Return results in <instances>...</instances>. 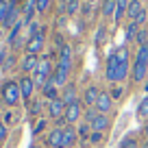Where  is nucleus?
Here are the masks:
<instances>
[{
    "instance_id": "nucleus-1",
    "label": "nucleus",
    "mask_w": 148,
    "mask_h": 148,
    "mask_svg": "<svg viewBox=\"0 0 148 148\" xmlns=\"http://www.w3.org/2000/svg\"><path fill=\"white\" fill-rule=\"evenodd\" d=\"M52 72H55V68H52L50 59H48V57L39 59V65H37L35 74H33V81H35V85H37V87H44V85H46L48 81H50Z\"/></svg>"
},
{
    "instance_id": "nucleus-2",
    "label": "nucleus",
    "mask_w": 148,
    "mask_h": 148,
    "mask_svg": "<svg viewBox=\"0 0 148 148\" xmlns=\"http://www.w3.org/2000/svg\"><path fill=\"white\" fill-rule=\"evenodd\" d=\"M20 98H22V94H20V85L15 83V81H7V83L2 85V100H5L9 107H15L20 102Z\"/></svg>"
},
{
    "instance_id": "nucleus-3",
    "label": "nucleus",
    "mask_w": 148,
    "mask_h": 148,
    "mask_svg": "<svg viewBox=\"0 0 148 148\" xmlns=\"http://www.w3.org/2000/svg\"><path fill=\"white\" fill-rule=\"evenodd\" d=\"M83 100H79V102H74V105H68L65 107V116H63V120H65V124L68 126H74L76 122L83 118Z\"/></svg>"
},
{
    "instance_id": "nucleus-4",
    "label": "nucleus",
    "mask_w": 148,
    "mask_h": 148,
    "mask_svg": "<svg viewBox=\"0 0 148 148\" xmlns=\"http://www.w3.org/2000/svg\"><path fill=\"white\" fill-rule=\"evenodd\" d=\"M44 46H46V33H42V35H37V37L26 39L24 52H26V55H39V52L44 50Z\"/></svg>"
},
{
    "instance_id": "nucleus-5",
    "label": "nucleus",
    "mask_w": 148,
    "mask_h": 148,
    "mask_svg": "<svg viewBox=\"0 0 148 148\" xmlns=\"http://www.w3.org/2000/svg\"><path fill=\"white\" fill-rule=\"evenodd\" d=\"M94 109H96L98 113H102V116H109L111 109H113V98H111V94L109 92H100V96H98Z\"/></svg>"
},
{
    "instance_id": "nucleus-6",
    "label": "nucleus",
    "mask_w": 148,
    "mask_h": 148,
    "mask_svg": "<svg viewBox=\"0 0 148 148\" xmlns=\"http://www.w3.org/2000/svg\"><path fill=\"white\" fill-rule=\"evenodd\" d=\"M57 68L63 70L65 74H70V70H72V46L70 44H65L59 50V63H57Z\"/></svg>"
},
{
    "instance_id": "nucleus-7",
    "label": "nucleus",
    "mask_w": 148,
    "mask_h": 148,
    "mask_svg": "<svg viewBox=\"0 0 148 148\" xmlns=\"http://www.w3.org/2000/svg\"><path fill=\"white\" fill-rule=\"evenodd\" d=\"M18 85H20V94H22V98L24 100H31L33 98V94H35V81H33V76H26V74H22V79L18 81Z\"/></svg>"
},
{
    "instance_id": "nucleus-8",
    "label": "nucleus",
    "mask_w": 148,
    "mask_h": 148,
    "mask_svg": "<svg viewBox=\"0 0 148 148\" xmlns=\"http://www.w3.org/2000/svg\"><path fill=\"white\" fill-rule=\"evenodd\" d=\"M131 79H133V83H142V81H146L148 79V63L133 61V65H131Z\"/></svg>"
},
{
    "instance_id": "nucleus-9",
    "label": "nucleus",
    "mask_w": 148,
    "mask_h": 148,
    "mask_svg": "<svg viewBox=\"0 0 148 148\" xmlns=\"http://www.w3.org/2000/svg\"><path fill=\"white\" fill-rule=\"evenodd\" d=\"M48 116H50L55 122L57 120H63V116H65V102L61 100V98L48 102Z\"/></svg>"
},
{
    "instance_id": "nucleus-10",
    "label": "nucleus",
    "mask_w": 148,
    "mask_h": 148,
    "mask_svg": "<svg viewBox=\"0 0 148 148\" xmlns=\"http://www.w3.org/2000/svg\"><path fill=\"white\" fill-rule=\"evenodd\" d=\"M37 65H39V57H37V55H24L22 61H20V70H22L26 76H31V72L35 74Z\"/></svg>"
},
{
    "instance_id": "nucleus-11",
    "label": "nucleus",
    "mask_w": 148,
    "mask_h": 148,
    "mask_svg": "<svg viewBox=\"0 0 148 148\" xmlns=\"http://www.w3.org/2000/svg\"><path fill=\"white\" fill-rule=\"evenodd\" d=\"M129 72H131V63H118V68L107 76V81L109 83H122L129 76Z\"/></svg>"
},
{
    "instance_id": "nucleus-12",
    "label": "nucleus",
    "mask_w": 148,
    "mask_h": 148,
    "mask_svg": "<svg viewBox=\"0 0 148 148\" xmlns=\"http://www.w3.org/2000/svg\"><path fill=\"white\" fill-rule=\"evenodd\" d=\"M61 100L65 102V107L68 105H74V102H79V92H76V85L74 83H68L63 89H61Z\"/></svg>"
},
{
    "instance_id": "nucleus-13",
    "label": "nucleus",
    "mask_w": 148,
    "mask_h": 148,
    "mask_svg": "<svg viewBox=\"0 0 148 148\" xmlns=\"http://www.w3.org/2000/svg\"><path fill=\"white\" fill-rule=\"evenodd\" d=\"M48 148H63V129H50V133L46 135Z\"/></svg>"
},
{
    "instance_id": "nucleus-14",
    "label": "nucleus",
    "mask_w": 148,
    "mask_h": 148,
    "mask_svg": "<svg viewBox=\"0 0 148 148\" xmlns=\"http://www.w3.org/2000/svg\"><path fill=\"white\" fill-rule=\"evenodd\" d=\"M98 96H100V87H96V85H89V87H85V92H83V105L87 107H94L96 105V100H98Z\"/></svg>"
},
{
    "instance_id": "nucleus-15",
    "label": "nucleus",
    "mask_w": 148,
    "mask_h": 148,
    "mask_svg": "<svg viewBox=\"0 0 148 148\" xmlns=\"http://www.w3.org/2000/svg\"><path fill=\"white\" fill-rule=\"evenodd\" d=\"M20 20H22V9L15 7V5H11V9H9V13H7V20H5V24H2V28H13Z\"/></svg>"
},
{
    "instance_id": "nucleus-16",
    "label": "nucleus",
    "mask_w": 148,
    "mask_h": 148,
    "mask_svg": "<svg viewBox=\"0 0 148 148\" xmlns=\"http://www.w3.org/2000/svg\"><path fill=\"white\" fill-rule=\"evenodd\" d=\"M89 126H92V131H98V133H105V131L111 126V120H109V116H102V113H98V116L94 118L92 122H89Z\"/></svg>"
},
{
    "instance_id": "nucleus-17",
    "label": "nucleus",
    "mask_w": 148,
    "mask_h": 148,
    "mask_svg": "<svg viewBox=\"0 0 148 148\" xmlns=\"http://www.w3.org/2000/svg\"><path fill=\"white\" fill-rule=\"evenodd\" d=\"M144 11V5L142 0H129V7H126V18L131 20V22H135L137 20V15Z\"/></svg>"
},
{
    "instance_id": "nucleus-18",
    "label": "nucleus",
    "mask_w": 148,
    "mask_h": 148,
    "mask_svg": "<svg viewBox=\"0 0 148 148\" xmlns=\"http://www.w3.org/2000/svg\"><path fill=\"white\" fill-rule=\"evenodd\" d=\"M79 142V131L74 126H65L63 129V148H70Z\"/></svg>"
},
{
    "instance_id": "nucleus-19",
    "label": "nucleus",
    "mask_w": 148,
    "mask_h": 148,
    "mask_svg": "<svg viewBox=\"0 0 148 148\" xmlns=\"http://www.w3.org/2000/svg\"><path fill=\"white\" fill-rule=\"evenodd\" d=\"M50 83L55 85L57 89H63L65 85H68V74H65L63 70L55 68V72H52V76H50Z\"/></svg>"
},
{
    "instance_id": "nucleus-20",
    "label": "nucleus",
    "mask_w": 148,
    "mask_h": 148,
    "mask_svg": "<svg viewBox=\"0 0 148 148\" xmlns=\"http://www.w3.org/2000/svg\"><path fill=\"white\" fill-rule=\"evenodd\" d=\"M42 96L46 98L48 102H50V100H57V98H61V94H59V89H57L55 85H52L50 81H48V83L42 87Z\"/></svg>"
},
{
    "instance_id": "nucleus-21",
    "label": "nucleus",
    "mask_w": 148,
    "mask_h": 148,
    "mask_svg": "<svg viewBox=\"0 0 148 148\" xmlns=\"http://www.w3.org/2000/svg\"><path fill=\"white\" fill-rule=\"evenodd\" d=\"M116 9H118V0H105L102 2V18H113L116 15Z\"/></svg>"
},
{
    "instance_id": "nucleus-22",
    "label": "nucleus",
    "mask_w": 148,
    "mask_h": 148,
    "mask_svg": "<svg viewBox=\"0 0 148 148\" xmlns=\"http://www.w3.org/2000/svg\"><path fill=\"white\" fill-rule=\"evenodd\" d=\"M22 28H24V22L20 20L18 24H15L13 28H11V33H9V37H7V42H9V46L13 48L15 44H18V39H20V33H22Z\"/></svg>"
},
{
    "instance_id": "nucleus-23",
    "label": "nucleus",
    "mask_w": 148,
    "mask_h": 148,
    "mask_svg": "<svg viewBox=\"0 0 148 148\" xmlns=\"http://www.w3.org/2000/svg\"><path fill=\"white\" fill-rule=\"evenodd\" d=\"M126 7H129V0H118V9L113 15V22H122L126 18Z\"/></svg>"
},
{
    "instance_id": "nucleus-24",
    "label": "nucleus",
    "mask_w": 148,
    "mask_h": 148,
    "mask_svg": "<svg viewBox=\"0 0 148 148\" xmlns=\"http://www.w3.org/2000/svg\"><path fill=\"white\" fill-rule=\"evenodd\" d=\"M113 55H116V59L120 61V63H129V46H120L118 50H113Z\"/></svg>"
},
{
    "instance_id": "nucleus-25",
    "label": "nucleus",
    "mask_w": 148,
    "mask_h": 148,
    "mask_svg": "<svg viewBox=\"0 0 148 148\" xmlns=\"http://www.w3.org/2000/svg\"><path fill=\"white\" fill-rule=\"evenodd\" d=\"M44 33V26L39 22H33V24H28V31H26V37L31 39V37H37V35H42Z\"/></svg>"
},
{
    "instance_id": "nucleus-26",
    "label": "nucleus",
    "mask_w": 148,
    "mask_h": 148,
    "mask_svg": "<svg viewBox=\"0 0 148 148\" xmlns=\"http://www.w3.org/2000/svg\"><path fill=\"white\" fill-rule=\"evenodd\" d=\"M137 33H139V26H137L135 22H129V26H126V31H124L126 42H133L135 37H137Z\"/></svg>"
},
{
    "instance_id": "nucleus-27",
    "label": "nucleus",
    "mask_w": 148,
    "mask_h": 148,
    "mask_svg": "<svg viewBox=\"0 0 148 148\" xmlns=\"http://www.w3.org/2000/svg\"><path fill=\"white\" fill-rule=\"evenodd\" d=\"M9 9H11V2H9V0H0V28H2V24H5V20H7Z\"/></svg>"
},
{
    "instance_id": "nucleus-28",
    "label": "nucleus",
    "mask_w": 148,
    "mask_h": 148,
    "mask_svg": "<svg viewBox=\"0 0 148 148\" xmlns=\"http://www.w3.org/2000/svg\"><path fill=\"white\" fill-rule=\"evenodd\" d=\"M118 63H120V61L116 59V55H113V52H111L109 55V59H107V68H105V76H109L111 72H113V70L118 68Z\"/></svg>"
},
{
    "instance_id": "nucleus-29",
    "label": "nucleus",
    "mask_w": 148,
    "mask_h": 148,
    "mask_svg": "<svg viewBox=\"0 0 148 148\" xmlns=\"http://www.w3.org/2000/svg\"><path fill=\"white\" fill-rule=\"evenodd\" d=\"M105 39H107V26H105V24H100V26L96 28V35H94V42H96V44H102Z\"/></svg>"
},
{
    "instance_id": "nucleus-30",
    "label": "nucleus",
    "mask_w": 148,
    "mask_h": 148,
    "mask_svg": "<svg viewBox=\"0 0 148 148\" xmlns=\"http://www.w3.org/2000/svg\"><path fill=\"white\" fill-rule=\"evenodd\" d=\"M137 116L142 118V120H144V118H148V96L139 100V107H137Z\"/></svg>"
},
{
    "instance_id": "nucleus-31",
    "label": "nucleus",
    "mask_w": 148,
    "mask_h": 148,
    "mask_svg": "<svg viewBox=\"0 0 148 148\" xmlns=\"http://www.w3.org/2000/svg\"><path fill=\"white\" fill-rule=\"evenodd\" d=\"M135 61H142V63H148V44L146 46L137 48V55H135Z\"/></svg>"
},
{
    "instance_id": "nucleus-32",
    "label": "nucleus",
    "mask_w": 148,
    "mask_h": 148,
    "mask_svg": "<svg viewBox=\"0 0 148 148\" xmlns=\"http://www.w3.org/2000/svg\"><path fill=\"white\" fill-rule=\"evenodd\" d=\"M81 11V0H68V15H76Z\"/></svg>"
},
{
    "instance_id": "nucleus-33",
    "label": "nucleus",
    "mask_w": 148,
    "mask_h": 148,
    "mask_svg": "<svg viewBox=\"0 0 148 148\" xmlns=\"http://www.w3.org/2000/svg\"><path fill=\"white\" fill-rule=\"evenodd\" d=\"M135 42L139 44V46H146L148 44V28H139V33H137V37H135Z\"/></svg>"
},
{
    "instance_id": "nucleus-34",
    "label": "nucleus",
    "mask_w": 148,
    "mask_h": 148,
    "mask_svg": "<svg viewBox=\"0 0 148 148\" xmlns=\"http://www.w3.org/2000/svg\"><path fill=\"white\" fill-rule=\"evenodd\" d=\"M52 0H37V13H46L48 9H50Z\"/></svg>"
},
{
    "instance_id": "nucleus-35",
    "label": "nucleus",
    "mask_w": 148,
    "mask_h": 148,
    "mask_svg": "<svg viewBox=\"0 0 148 148\" xmlns=\"http://www.w3.org/2000/svg\"><path fill=\"white\" fill-rule=\"evenodd\" d=\"M46 124H48V122L44 120V118H39V120L35 122V126H33V133H35V135H39L42 131H46Z\"/></svg>"
},
{
    "instance_id": "nucleus-36",
    "label": "nucleus",
    "mask_w": 148,
    "mask_h": 148,
    "mask_svg": "<svg viewBox=\"0 0 148 148\" xmlns=\"http://www.w3.org/2000/svg\"><path fill=\"white\" fill-rule=\"evenodd\" d=\"M120 148H139V146H137V142H135L133 137H124L120 142Z\"/></svg>"
},
{
    "instance_id": "nucleus-37",
    "label": "nucleus",
    "mask_w": 148,
    "mask_h": 148,
    "mask_svg": "<svg viewBox=\"0 0 148 148\" xmlns=\"http://www.w3.org/2000/svg\"><path fill=\"white\" fill-rule=\"evenodd\" d=\"M83 116H85V122H87V124H89V122H92L94 118L98 116V111L94 109V107H89V109H85V113H83Z\"/></svg>"
},
{
    "instance_id": "nucleus-38",
    "label": "nucleus",
    "mask_w": 148,
    "mask_h": 148,
    "mask_svg": "<svg viewBox=\"0 0 148 148\" xmlns=\"http://www.w3.org/2000/svg\"><path fill=\"white\" fill-rule=\"evenodd\" d=\"M79 135H81V137H85V135L89 137V135H92V126H89L87 122H83V124L79 126Z\"/></svg>"
},
{
    "instance_id": "nucleus-39",
    "label": "nucleus",
    "mask_w": 148,
    "mask_h": 148,
    "mask_svg": "<svg viewBox=\"0 0 148 148\" xmlns=\"http://www.w3.org/2000/svg\"><path fill=\"white\" fill-rule=\"evenodd\" d=\"M146 22H148V13H146V9H144L142 13L137 15V20H135V24H137V26L142 28V26H144V24H146Z\"/></svg>"
},
{
    "instance_id": "nucleus-40",
    "label": "nucleus",
    "mask_w": 148,
    "mask_h": 148,
    "mask_svg": "<svg viewBox=\"0 0 148 148\" xmlns=\"http://www.w3.org/2000/svg\"><path fill=\"white\" fill-rule=\"evenodd\" d=\"M100 142H102V133L92 131V135H89V144H100Z\"/></svg>"
},
{
    "instance_id": "nucleus-41",
    "label": "nucleus",
    "mask_w": 148,
    "mask_h": 148,
    "mask_svg": "<svg viewBox=\"0 0 148 148\" xmlns=\"http://www.w3.org/2000/svg\"><path fill=\"white\" fill-rule=\"evenodd\" d=\"M7 135H9V126H7V124H0V142H5Z\"/></svg>"
},
{
    "instance_id": "nucleus-42",
    "label": "nucleus",
    "mask_w": 148,
    "mask_h": 148,
    "mask_svg": "<svg viewBox=\"0 0 148 148\" xmlns=\"http://www.w3.org/2000/svg\"><path fill=\"white\" fill-rule=\"evenodd\" d=\"M39 107H42V102H39V100H35V102L31 105V113H33V116H37V113H39Z\"/></svg>"
},
{
    "instance_id": "nucleus-43",
    "label": "nucleus",
    "mask_w": 148,
    "mask_h": 148,
    "mask_svg": "<svg viewBox=\"0 0 148 148\" xmlns=\"http://www.w3.org/2000/svg\"><path fill=\"white\" fill-rule=\"evenodd\" d=\"M122 96V87L118 85V87H113V92H111V98H120Z\"/></svg>"
},
{
    "instance_id": "nucleus-44",
    "label": "nucleus",
    "mask_w": 148,
    "mask_h": 148,
    "mask_svg": "<svg viewBox=\"0 0 148 148\" xmlns=\"http://www.w3.org/2000/svg\"><path fill=\"white\" fill-rule=\"evenodd\" d=\"M13 63H15V59H13V57H9V59L5 61V70H9V68H11Z\"/></svg>"
},
{
    "instance_id": "nucleus-45",
    "label": "nucleus",
    "mask_w": 148,
    "mask_h": 148,
    "mask_svg": "<svg viewBox=\"0 0 148 148\" xmlns=\"http://www.w3.org/2000/svg\"><path fill=\"white\" fill-rule=\"evenodd\" d=\"M142 133H144V135H148V122H146V124H144V129H142Z\"/></svg>"
},
{
    "instance_id": "nucleus-46",
    "label": "nucleus",
    "mask_w": 148,
    "mask_h": 148,
    "mask_svg": "<svg viewBox=\"0 0 148 148\" xmlns=\"http://www.w3.org/2000/svg\"><path fill=\"white\" fill-rule=\"evenodd\" d=\"M11 5H15V7H20V0H9Z\"/></svg>"
},
{
    "instance_id": "nucleus-47",
    "label": "nucleus",
    "mask_w": 148,
    "mask_h": 148,
    "mask_svg": "<svg viewBox=\"0 0 148 148\" xmlns=\"http://www.w3.org/2000/svg\"><path fill=\"white\" fill-rule=\"evenodd\" d=\"M85 2H89V5H96V2H98V0H85Z\"/></svg>"
},
{
    "instance_id": "nucleus-48",
    "label": "nucleus",
    "mask_w": 148,
    "mask_h": 148,
    "mask_svg": "<svg viewBox=\"0 0 148 148\" xmlns=\"http://www.w3.org/2000/svg\"><path fill=\"white\" fill-rule=\"evenodd\" d=\"M139 148H148V142H144V144H142V146H139Z\"/></svg>"
},
{
    "instance_id": "nucleus-49",
    "label": "nucleus",
    "mask_w": 148,
    "mask_h": 148,
    "mask_svg": "<svg viewBox=\"0 0 148 148\" xmlns=\"http://www.w3.org/2000/svg\"><path fill=\"white\" fill-rule=\"evenodd\" d=\"M144 89H146V92H148V79H146V87H144Z\"/></svg>"
},
{
    "instance_id": "nucleus-50",
    "label": "nucleus",
    "mask_w": 148,
    "mask_h": 148,
    "mask_svg": "<svg viewBox=\"0 0 148 148\" xmlns=\"http://www.w3.org/2000/svg\"><path fill=\"white\" fill-rule=\"evenodd\" d=\"M2 57H5V52H0V61H2Z\"/></svg>"
},
{
    "instance_id": "nucleus-51",
    "label": "nucleus",
    "mask_w": 148,
    "mask_h": 148,
    "mask_svg": "<svg viewBox=\"0 0 148 148\" xmlns=\"http://www.w3.org/2000/svg\"><path fill=\"white\" fill-rule=\"evenodd\" d=\"M0 37H2V28H0Z\"/></svg>"
}]
</instances>
